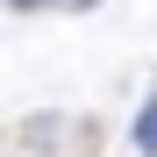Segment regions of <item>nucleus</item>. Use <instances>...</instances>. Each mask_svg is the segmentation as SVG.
<instances>
[{"mask_svg": "<svg viewBox=\"0 0 157 157\" xmlns=\"http://www.w3.org/2000/svg\"><path fill=\"white\" fill-rule=\"evenodd\" d=\"M128 143H136V157H157V93L136 107V121H128Z\"/></svg>", "mask_w": 157, "mask_h": 157, "instance_id": "obj_2", "label": "nucleus"}, {"mask_svg": "<svg viewBox=\"0 0 157 157\" xmlns=\"http://www.w3.org/2000/svg\"><path fill=\"white\" fill-rule=\"evenodd\" d=\"M78 128H86L78 114H57V107H43V114H29V121H21V150H29V157H57V150L78 136Z\"/></svg>", "mask_w": 157, "mask_h": 157, "instance_id": "obj_1", "label": "nucleus"}, {"mask_svg": "<svg viewBox=\"0 0 157 157\" xmlns=\"http://www.w3.org/2000/svg\"><path fill=\"white\" fill-rule=\"evenodd\" d=\"M7 14H57V7H71V0H0Z\"/></svg>", "mask_w": 157, "mask_h": 157, "instance_id": "obj_3", "label": "nucleus"}]
</instances>
